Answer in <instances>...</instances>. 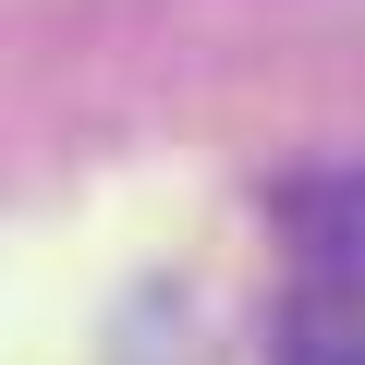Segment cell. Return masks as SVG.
<instances>
[{
  "label": "cell",
  "instance_id": "1",
  "mask_svg": "<svg viewBox=\"0 0 365 365\" xmlns=\"http://www.w3.org/2000/svg\"><path fill=\"white\" fill-rule=\"evenodd\" d=\"M268 365H365V304H353L341 182H317V220H304L292 280H280V304H268Z\"/></svg>",
  "mask_w": 365,
  "mask_h": 365
}]
</instances>
